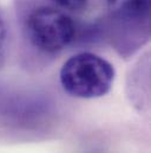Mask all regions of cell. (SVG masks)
Masks as SVG:
<instances>
[{
	"label": "cell",
	"mask_w": 151,
	"mask_h": 153,
	"mask_svg": "<svg viewBox=\"0 0 151 153\" xmlns=\"http://www.w3.org/2000/svg\"><path fill=\"white\" fill-rule=\"evenodd\" d=\"M11 14L23 44L46 58L103 35L99 22H84L48 0H12Z\"/></svg>",
	"instance_id": "6da1fadb"
},
{
	"label": "cell",
	"mask_w": 151,
	"mask_h": 153,
	"mask_svg": "<svg viewBox=\"0 0 151 153\" xmlns=\"http://www.w3.org/2000/svg\"><path fill=\"white\" fill-rule=\"evenodd\" d=\"M103 35L122 56L132 55L150 38V0H102Z\"/></svg>",
	"instance_id": "7a4b0ae2"
},
{
	"label": "cell",
	"mask_w": 151,
	"mask_h": 153,
	"mask_svg": "<svg viewBox=\"0 0 151 153\" xmlns=\"http://www.w3.org/2000/svg\"><path fill=\"white\" fill-rule=\"evenodd\" d=\"M114 78L112 63L91 51L73 53L59 70V82L64 91L81 100L105 96L111 90Z\"/></svg>",
	"instance_id": "3957f363"
},
{
	"label": "cell",
	"mask_w": 151,
	"mask_h": 153,
	"mask_svg": "<svg viewBox=\"0 0 151 153\" xmlns=\"http://www.w3.org/2000/svg\"><path fill=\"white\" fill-rule=\"evenodd\" d=\"M14 31L13 19L11 12L0 2V65L10 46L12 35Z\"/></svg>",
	"instance_id": "277c9868"
},
{
	"label": "cell",
	"mask_w": 151,
	"mask_h": 153,
	"mask_svg": "<svg viewBox=\"0 0 151 153\" xmlns=\"http://www.w3.org/2000/svg\"><path fill=\"white\" fill-rule=\"evenodd\" d=\"M48 1H51L59 8L81 19H87L86 17L93 10V0H48Z\"/></svg>",
	"instance_id": "5b68a950"
}]
</instances>
